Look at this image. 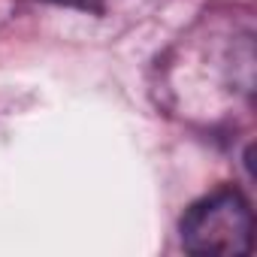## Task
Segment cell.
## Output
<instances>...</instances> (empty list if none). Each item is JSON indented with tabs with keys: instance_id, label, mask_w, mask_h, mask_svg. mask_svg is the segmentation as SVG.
Instances as JSON below:
<instances>
[{
	"instance_id": "1",
	"label": "cell",
	"mask_w": 257,
	"mask_h": 257,
	"mask_svg": "<svg viewBox=\"0 0 257 257\" xmlns=\"http://www.w3.org/2000/svg\"><path fill=\"white\" fill-rule=\"evenodd\" d=\"M251 233V209L233 188H221L203 197L182 218V242L191 254H248Z\"/></svg>"
},
{
	"instance_id": "2",
	"label": "cell",
	"mask_w": 257,
	"mask_h": 257,
	"mask_svg": "<svg viewBox=\"0 0 257 257\" xmlns=\"http://www.w3.org/2000/svg\"><path fill=\"white\" fill-rule=\"evenodd\" d=\"M58 4H73V7H85V10H88L91 0H58Z\"/></svg>"
}]
</instances>
